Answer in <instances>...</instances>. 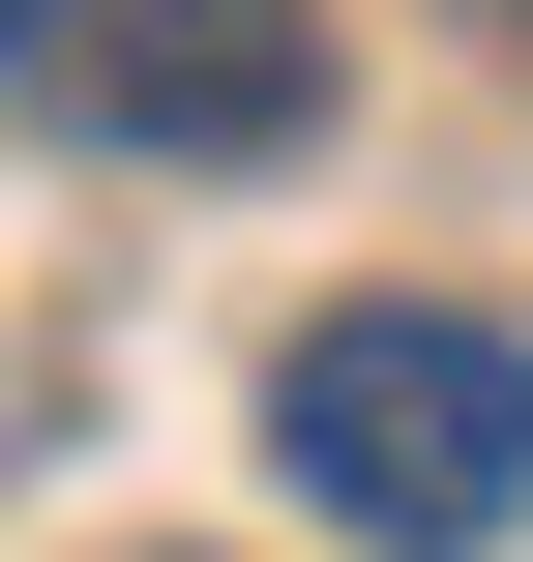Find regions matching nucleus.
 Instances as JSON below:
<instances>
[{
  "label": "nucleus",
  "instance_id": "f257e3e1",
  "mask_svg": "<svg viewBox=\"0 0 533 562\" xmlns=\"http://www.w3.org/2000/svg\"><path fill=\"white\" fill-rule=\"evenodd\" d=\"M267 445H297L326 533H386V562H504L533 533V356L475 296H326L267 356Z\"/></svg>",
  "mask_w": 533,
  "mask_h": 562
},
{
  "label": "nucleus",
  "instance_id": "f03ea898",
  "mask_svg": "<svg viewBox=\"0 0 533 562\" xmlns=\"http://www.w3.org/2000/svg\"><path fill=\"white\" fill-rule=\"evenodd\" d=\"M0 89L89 148H297L326 119V0H0Z\"/></svg>",
  "mask_w": 533,
  "mask_h": 562
}]
</instances>
